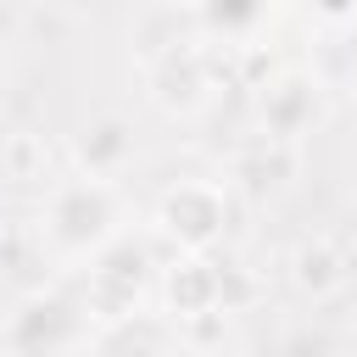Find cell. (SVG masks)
I'll use <instances>...</instances> for the list:
<instances>
[{"mask_svg":"<svg viewBox=\"0 0 357 357\" xmlns=\"http://www.w3.org/2000/svg\"><path fill=\"white\" fill-rule=\"evenodd\" d=\"M351 279V257L335 234H307L296 251H290V284L307 296V301H329L340 296Z\"/></svg>","mask_w":357,"mask_h":357,"instance_id":"6da1fadb","label":"cell"},{"mask_svg":"<svg viewBox=\"0 0 357 357\" xmlns=\"http://www.w3.org/2000/svg\"><path fill=\"white\" fill-rule=\"evenodd\" d=\"M251 190H279V184H290V173H296V151L284 145V134H268V145H257L251 156H240V167H234Z\"/></svg>","mask_w":357,"mask_h":357,"instance_id":"7a4b0ae2","label":"cell"},{"mask_svg":"<svg viewBox=\"0 0 357 357\" xmlns=\"http://www.w3.org/2000/svg\"><path fill=\"white\" fill-rule=\"evenodd\" d=\"M167 301L178 312H218V268L206 262H178L167 273Z\"/></svg>","mask_w":357,"mask_h":357,"instance_id":"3957f363","label":"cell"},{"mask_svg":"<svg viewBox=\"0 0 357 357\" xmlns=\"http://www.w3.org/2000/svg\"><path fill=\"white\" fill-rule=\"evenodd\" d=\"M123 151H128V139H123V128H117V123H100V128H95V139L84 145V156H89L95 167H106V162H112V156H123Z\"/></svg>","mask_w":357,"mask_h":357,"instance_id":"277c9868","label":"cell"},{"mask_svg":"<svg viewBox=\"0 0 357 357\" xmlns=\"http://www.w3.org/2000/svg\"><path fill=\"white\" fill-rule=\"evenodd\" d=\"M33 156H45L39 134H11L6 145V162H11V178H33Z\"/></svg>","mask_w":357,"mask_h":357,"instance_id":"5b68a950","label":"cell"}]
</instances>
